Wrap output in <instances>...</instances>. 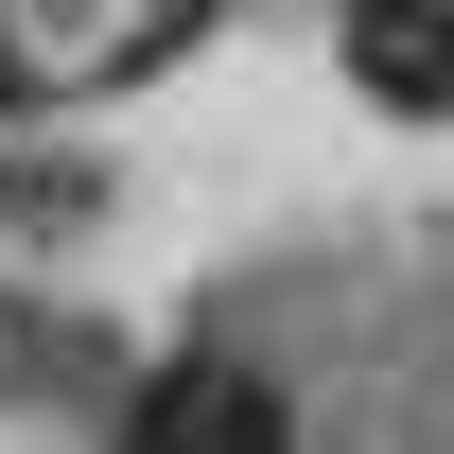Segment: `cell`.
<instances>
[{
  "label": "cell",
  "mask_w": 454,
  "mask_h": 454,
  "mask_svg": "<svg viewBox=\"0 0 454 454\" xmlns=\"http://www.w3.org/2000/svg\"><path fill=\"white\" fill-rule=\"evenodd\" d=\"M367 70H385L402 106H454V18H419V0H385V18H367Z\"/></svg>",
  "instance_id": "obj_1"
}]
</instances>
